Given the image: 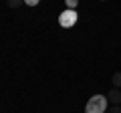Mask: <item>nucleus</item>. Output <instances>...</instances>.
<instances>
[{
  "mask_svg": "<svg viewBox=\"0 0 121 113\" xmlns=\"http://www.w3.org/2000/svg\"><path fill=\"white\" fill-rule=\"evenodd\" d=\"M99 2H107V0H99Z\"/></svg>",
  "mask_w": 121,
  "mask_h": 113,
  "instance_id": "obj_9",
  "label": "nucleus"
},
{
  "mask_svg": "<svg viewBox=\"0 0 121 113\" xmlns=\"http://www.w3.org/2000/svg\"><path fill=\"white\" fill-rule=\"evenodd\" d=\"M65 4H67V8H71V10H77V6H79V0H65Z\"/></svg>",
  "mask_w": 121,
  "mask_h": 113,
  "instance_id": "obj_5",
  "label": "nucleus"
},
{
  "mask_svg": "<svg viewBox=\"0 0 121 113\" xmlns=\"http://www.w3.org/2000/svg\"><path fill=\"white\" fill-rule=\"evenodd\" d=\"M22 2H24V0H6V4H8L10 8H18Z\"/></svg>",
  "mask_w": 121,
  "mask_h": 113,
  "instance_id": "obj_6",
  "label": "nucleus"
},
{
  "mask_svg": "<svg viewBox=\"0 0 121 113\" xmlns=\"http://www.w3.org/2000/svg\"><path fill=\"white\" fill-rule=\"evenodd\" d=\"M107 99H109V103H111V105H121V89L113 87L111 91L107 93Z\"/></svg>",
  "mask_w": 121,
  "mask_h": 113,
  "instance_id": "obj_3",
  "label": "nucleus"
},
{
  "mask_svg": "<svg viewBox=\"0 0 121 113\" xmlns=\"http://www.w3.org/2000/svg\"><path fill=\"white\" fill-rule=\"evenodd\" d=\"M105 113H121V105H109Z\"/></svg>",
  "mask_w": 121,
  "mask_h": 113,
  "instance_id": "obj_7",
  "label": "nucleus"
},
{
  "mask_svg": "<svg viewBox=\"0 0 121 113\" xmlns=\"http://www.w3.org/2000/svg\"><path fill=\"white\" fill-rule=\"evenodd\" d=\"M111 83H113V87H115V89H121V71L111 77Z\"/></svg>",
  "mask_w": 121,
  "mask_h": 113,
  "instance_id": "obj_4",
  "label": "nucleus"
},
{
  "mask_svg": "<svg viewBox=\"0 0 121 113\" xmlns=\"http://www.w3.org/2000/svg\"><path fill=\"white\" fill-rule=\"evenodd\" d=\"M79 20V14L77 10H71V8H65L63 12L59 14V24L63 26V28H71V26H75Z\"/></svg>",
  "mask_w": 121,
  "mask_h": 113,
  "instance_id": "obj_2",
  "label": "nucleus"
},
{
  "mask_svg": "<svg viewBox=\"0 0 121 113\" xmlns=\"http://www.w3.org/2000/svg\"><path fill=\"white\" fill-rule=\"evenodd\" d=\"M39 2H40V0H24V4H26V6H36Z\"/></svg>",
  "mask_w": 121,
  "mask_h": 113,
  "instance_id": "obj_8",
  "label": "nucleus"
},
{
  "mask_svg": "<svg viewBox=\"0 0 121 113\" xmlns=\"http://www.w3.org/2000/svg\"><path fill=\"white\" fill-rule=\"evenodd\" d=\"M109 107V99L107 95H91L89 101H87L85 105V113H105Z\"/></svg>",
  "mask_w": 121,
  "mask_h": 113,
  "instance_id": "obj_1",
  "label": "nucleus"
}]
</instances>
